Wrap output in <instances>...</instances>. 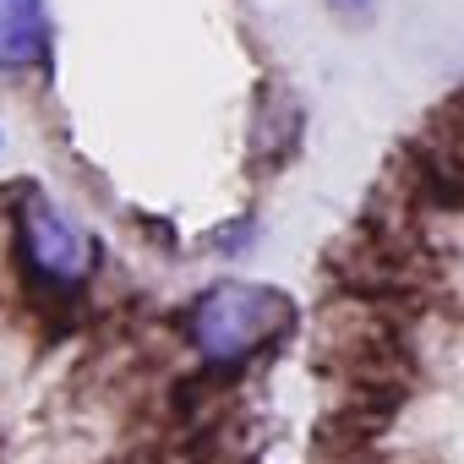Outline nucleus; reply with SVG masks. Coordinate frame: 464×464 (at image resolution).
<instances>
[{
	"mask_svg": "<svg viewBox=\"0 0 464 464\" xmlns=\"http://www.w3.org/2000/svg\"><path fill=\"white\" fill-rule=\"evenodd\" d=\"M290 328V301L268 285H246V279H224L213 285L191 317H186V334L197 344L202 361L213 366H236L246 355H257L263 344H274L279 334Z\"/></svg>",
	"mask_w": 464,
	"mask_h": 464,
	"instance_id": "f257e3e1",
	"label": "nucleus"
},
{
	"mask_svg": "<svg viewBox=\"0 0 464 464\" xmlns=\"http://www.w3.org/2000/svg\"><path fill=\"white\" fill-rule=\"evenodd\" d=\"M17 241H23V263H28V274L39 279V285H50V290H77V285H88V274H93V263H99V246H93V236L66 213V208H55L50 197H28L23 202V213H17Z\"/></svg>",
	"mask_w": 464,
	"mask_h": 464,
	"instance_id": "f03ea898",
	"label": "nucleus"
},
{
	"mask_svg": "<svg viewBox=\"0 0 464 464\" xmlns=\"http://www.w3.org/2000/svg\"><path fill=\"white\" fill-rule=\"evenodd\" d=\"M50 55V0H0V72H23Z\"/></svg>",
	"mask_w": 464,
	"mask_h": 464,
	"instance_id": "7ed1b4c3",
	"label": "nucleus"
},
{
	"mask_svg": "<svg viewBox=\"0 0 464 464\" xmlns=\"http://www.w3.org/2000/svg\"><path fill=\"white\" fill-rule=\"evenodd\" d=\"M334 6H339V12H361V6H366V0H334Z\"/></svg>",
	"mask_w": 464,
	"mask_h": 464,
	"instance_id": "20e7f679",
	"label": "nucleus"
}]
</instances>
